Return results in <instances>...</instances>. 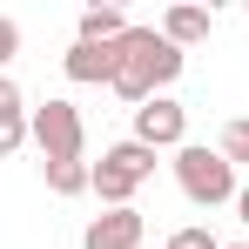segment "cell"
<instances>
[{"label": "cell", "mask_w": 249, "mask_h": 249, "mask_svg": "<svg viewBox=\"0 0 249 249\" xmlns=\"http://www.w3.org/2000/svg\"><path fill=\"white\" fill-rule=\"evenodd\" d=\"M182 135H189L182 101L155 94V101H142V108H135V142H142V148H182Z\"/></svg>", "instance_id": "cell-5"}, {"label": "cell", "mask_w": 249, "mask_h": 249, "mask_svg": "<svg viewBox=\"0 0 249 249\" xmlns=\"http://www.w3.org/2000/svg\"><path fill=\"white\" fill-rule=\"evenodd\" d=\"M162 249H222V243H215L209 229H175V236H168Z\"/></svg>", "instance_id": "cell-13"}, {"label": "cell", "mask_w": 249, "mask_h": 249, "mask_svg": "<svg viewBox=\"0 0 249 249\" xmlns=\"http://www.w3.org/2000/svg\"><path fill=\"white\" fill-rule=\"evenodd\" d=\"M14 54H20V27L0 14V74H7V61H14Z\"/></svg>", "instance_id": "cell-15"}, {"label": "cell", "mask_w": 249, "mask_h": 249, "mask_svg": "<svg viewBox=\"0 0 249 249\" xmlns=\"http://www.w3.org/2000/svg\"><path fill=\"white\" fill-rule=\"evenodd\" d=\"M41 175L54 196H88L94 189V162H41Z\"/></svg>", "instance_id": "cell-10"}, {"label": "cell", "mask_w": 249, "mask_h": 249, "mask_svg": "<svg viewBox=\"0 0 249 249\" xmlns=\"http://www.w3.org/2000/svg\"><path fill=\"white\" fill-rule=\"evenodd\" d=\"M222 249H249V243H222Z\"/></svg>", "instance_id": "cell-17"}, {"label": "cell", "mask_w": 249, "mask_h": 249, "mask_svg": "<svg viewBox=\"0 0 249 249\" xmlns=\"http://www.w3.org/2000/svg\"><path fill=\"white\" fill-rule=\"evenodd\" d=\"M148 175H155V148H142V142L128 135V142H115V148L94 162V196L108 209H135V189H142Z\"/></svg>", "instance_id": "cell-3"}, {"label": "cell", "mask_w": 249, "mask_h": 249, "mask_svg": "<svg viewBox=\"0 0 249 249\" xmlns=\"http://www.w3.org/2000/svg\"><path fill=\"white\" fill-rule=\"evenodd\" d=\"M81 249H142V215L135 209H108L81 229Z\"/></svg>", "instance_id": "cell-6"}, {"label": "cell", "mask_w": 249, "mask_h": 249, "mask_svg": "<svg viewBox=\"0 0 249 249\" xmlns=\"http://www.w3.org/2000/svg\"><path fill=\"white\" fill-rule=\"evenodd\" d=\"M0 115H27V101H20V81H14V74H0Z\"/></svg>", "instance_id": "cell-14"}, {"label": "cell", "mask_w": 249, "mask_h": 249, "mask_svg": "<svg viewBox=\"0 0 249 249\" xmlns=\"http://www.w3.org/2000/svg\"><path fill=\"white\" fill-rule=\"evenodd\" d=\"M27 135H34V148H41L47 162H81V108L74 101H41V108H27Z\"/></svg>", "instance_id": "cell-4"}, {"label": "cell", "mask_w": 249, "mask_h": 249, "mask_svg": "<svg viewBox=\"0 0 249 249\" xmlns=\"http://www.w3.org/2000/svg\"><path fill=\"white\" fill-rule=\"evenodd\" d=\"M175 182H182V196L189 202H236V168H229V155L222 148H196V142H182L175 148Z\"/></svg>", "instance_id": "cell-2"}, {"label": "cell", "mask_w": 249, "mask_h": 249, "mask_svg": "<svg viewBox=\"0 0 249 249\" xmlns=\"http://www.w3.org/2000/svg\"><path fill=\"white\" fill-rule=\"evenodd\" d=\"M209 27H215V20H209V7H189V0L162 14V41H168V47H196V41H209Z\"/></svg>", "instance_id": "cell-8"}, {"label": "cell", "mask_w": 249, "mask_h": 249, "mask_svg": "<svg viewBox=\"0 0 249 249\" xmlns=\"http://www.w3.org/2000/svg\"><path fill=\"white\" fill-rule=\"evenodd\" d=\"M128 34V20H122V7H88L81 14V34L74 41H94V47H115Z\"/></svg>", "instance_id": "cell-9"}, {"label": "cell", "mask_w": 249, "mask_h": 249, "mask_svg": "<svg viewBox=\"0 0 249 249\" xmlns=\"http://www.w3.org/2000/svg\"><path fill=\"white\" fill-rule=\"evenodd\" d=\"M68 81H115V47H94V41H74L61 54Z\"/></svg>", "instance_id": "cell-7"}, {"label": "cell", "mask_w": 249, "mask_h": 249, "mask_svg": "<svg viewBox=\"0 0 249 249\" xmlns=\"http://www.w3.org/2000/svg\"><path fill=\"white\" fill-rule=\"evenodd\" d=\"M222 155H229V168L249 162V115H236V122H222V142H215Z\"/></svg>", "instance_id": "cell-11"}, {"label": "cell", "mask_w": 249, "mask_h": 249, "mask_svg": "<svg viewBox=\"0 0 249 249\" xmlns=\"http://www.w3.org/2000/svg\"><path fill=\"white\" fill-rule=\"evenodd\" d=\"M175 74H182V47H168L162 27H128L122 41H115V81L108 88H115L122 101L142 108V101H155Z\"/></svg>", "instance_id": "cell-1"}, {"label": "cell", "mask_w": 249, "mask_h": 249, "mask_svg": "<svg viewBox=\"0 0 249 249\" xmlns=\"http://www.w3.org/2000/svg\"><path fill=\"white\" fill-rule=\"evenodd\" d=\"M236 215H243V222H249V189H236Z\"/></svg>", "instance_id": "cell-16"}, {"label": "cell", "mask_w": 249, "mask_h": 249, "mask_svg": "<svg viewBox=\"0 0 249 249\" xmlns=\"http://www.w3.org/2000/svg\"><path fill=\"white\" fill-rule=\"evenodd\" d=\"M34 135H27V115H0V155H20Z\"/></svg>", "instance_id": "cell-12"}]
</instances>
